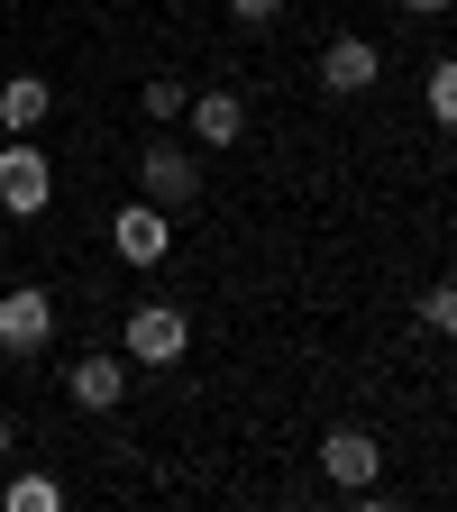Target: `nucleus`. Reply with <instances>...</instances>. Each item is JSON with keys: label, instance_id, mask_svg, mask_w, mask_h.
Returning <instances> with one entry per match:
<instances>
[{"label": "nucleus", "instance_id": "nucleus-1", "mask_svg": "<svg viewBox=\"0 0 457 512\" xmlns=\"http://www.w3.org/2000/svg\"><path fill=\"white\" fill-rule=\"evenodd\" d=\"M46 202H55V156L37 138H10V147H0V211H10V220H37Z\"/></svg>", "mask_w": 457, "mask_h": 512}, {"label": "nucleus", "instance_id": "nucleus-2", "mask_svg": "<svg viewBox=\"0 0 457 512\" xmlns=\"http://www.w3.org/2000/svg\"><path fill=\"white\" fill-rule=\"evenodd\" d=\"M138 183H147L156 211H183V202H202V156L174 147V138H147L138 147Z\"/></svg>", "mask_w": 457, "mask_h": 512}, {"label": "nucleus", "instance_id": "nucleus-3", "mask_svg": "<svg viewBox=\"0 0 457 512\" xmlns=\"http://www.w3.org/2000/svg\"><path fill=\"white\" fill-rule=\"evenodd\" d=\"M183 348H192V320L174 302H138L128 311V366H174Z\"/></svg>", "mask_w": 457, "mask_h": 512}, {"label": "nucleus", "instance_id": "nucleus-4", "mask_svg": "<svg viewBox=\"0 0 457 512\" xmlns=\"http://www.w3.org/2000/svg\"><path fill=\"white\" fill-rule=\"evenodd\" d=\"M46 339H55V293L46 284H10V293H0V348L37 357Z\"/></svg>", "mask_w": 457, "mask_h": 512}, {"label": "nucleus", "instance_id": "nucleus-5", "mask_svg": "<svg viewBox=\"0 0 457 512\" xmlns=\"http://www.w3.org/2000/svg\"><path fill=\"white\" fill-rule=\"evenodd\" d=\"M320 476H330L339 494H375V476H384V448H375V430H330L320 439Z\"/></svg>", "mask_w": 457, "mask_h": 512}, {"label": "nucleus", "instance_id": "nucleus-6", "mask_svg": "<svg viewBox=\"0 0 457 512\" xmlns=\"http://www.w3.org/2000/svg\"><path fill=\"white\" fill-rule=\"evenodd\" d=\"M110 247H119V266H165V247H174V211L128 202V211L110 220Z\"/></svg>", "mask_w": 457, "mask_h": 512}, {"label": "nucleus", "instance_id": "nucleus-7", "mask_svg": "<svg viewBox=\"0 0 457 512\" xmlns=\"http://www.w3.org/2000/svg\"><path fill=\"white\" fill-rule=\"evenodd\" d=\"M64 394H74L83 412H119V403H128V357H119V348L74 357V366H64Z\"/></svg>", "mask_w": 457, "mask_h": 512}, {"label": "nucleus", "instance_id": "nucleus-8", "mask_svg": "<svg viewBox=\"0 0 457 512\" xmlns=\"http://www.w3.org/2000/svg\"><path fill=\"white\" fill-rule=\"evenodd\" d=\"M375 74H384L375 37H330V46H320V83H330V92H375Z\"/></svg>", "mask_w": 457, "mask_h": 512}, {"label": "nucleus", "instance_id": "nucleus-9", "mask_svg": "<svg viewBox=\"0 0 457 512\" xmlns=\"http://www.w3.org/2000/svg\"><path fill=\"white\" fill-rule=\"evenodd\" d=\"M183 119H192V138H202V147H238V138H247V101H238V92H220V83L192 92V101H183Z\"/></svg>", "mask_w": 457, "mask_h": 512}, {"label": "nucleus", "instance_id": "nucleus-10", "mask_svg": "<svg viewBox=\"0 0 457 512\" xmlns=\"http://www.w3.org/2000/svg\"><path fill=\"white\" fill-rule=\"evenodd\" d=\"M46 110H55V83L46 74H10V83H0V128H10V138H37Z\"/></svg>", "mask_w": 457, "mask_h": 512}, {"label": "nucleus", "instance_id": "nucleus-11", "mask_svg": "<svg viewBox=\"0 0 457 512\" xmlns=\"http://www.w3.org/2000/svg\"><path fill=\"white\" fill-rule=\"evenodd\" d=\"M0 512H64V476H46V467L10 476V485H0Z\"/></svg>", "mask_w": 457, "mask_h": 512}, {"label": "nucleus", "instance_id": "nucleus-12", "mask_svg": "<svg viewBox=\"0 0 457 512\" xmlns=\"http://www.w3.org/2000/svg\"><path fill=\"white\" fill-rule=\"evenodd\" d=\"M421 101H430V119L448 128V138H457V55H439L430 74H421Z\"/></svg>", "mask_w": 457, "mask_h": 512}, {"label": "nucleus", "instance_id": "nucleus-13", "mask_svg": "<svg viewBox=\"0 0 457 512\" xmlns=\"http://www.w3.org/2000/svg\"><path fill=\"white\" fill-rule=\"evenodd\" d=\"M421 330H439V339H457V275L421 293Z\"/></svg>", "mask_w": 457, "mask_h": 512}, {"label": "nucleus", "instance_id": "nucleus-14", "mask_svg": "<svg viewBox=\"0 0 457 512\" xmlns=\"http://www.w3.org/2000/svg\"><path fill=\"white\" fill-rule=\"evenodd\" d=\"M183 101H192V92H183L174 74H156V83L138 92V110H147V119H183Z\"/></svg>", "mask_w": 457, "mask_h": 512}, {"label": "nucleus", "instance_id": "nucleus-15", "mask_svg": "<svg viewBox=\"0 0 457 512\" xmlns=\"http://www.w3.org/2000/svg\"><path fill=\"white\" fill-rule=\"evenodd\" d=\"M220 10H238V19H275L284 0H220Z\"/></svg>", "mask_w": 457, "mask_h": 512}, {"label": "nucleus", "instance_id": "nucleus-16", "mask_svg": "<svg viewBox=\"0 0 457 512\" xmlns=\"http://www.w3.org/2000/svg\"><path fill=\"white\" fill-rule=\"evenodd\" d=\"M10 448H19V421H10V412H0V467H10Z\"/></svg>", "mask_w": 457, "mask_h": 512}, {"label": "nucleus", "instance_id": "nucleus-17", "mask_svg": "<svg viewBox=\"0 0 457 512\" xmlns=\"http://www.w3.org/2000/svg\"><path fill=\"white\" fill-rule=\"evenodd\" d=\"M403 10H421V19H430V10H448V0H403Z\"/></svg>", "mask_w": 457, "mask_h": 512}]
</instances>
